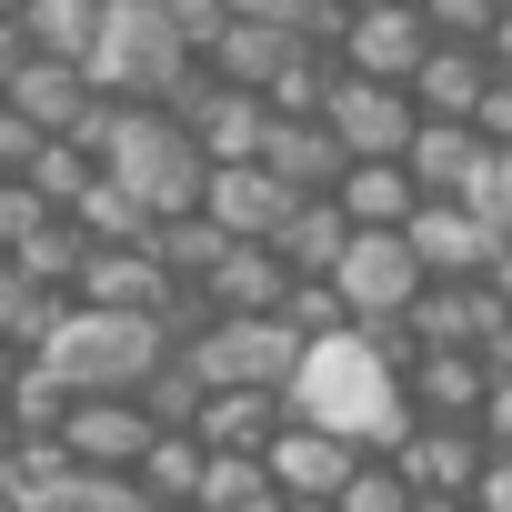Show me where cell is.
<instances>
[{"mask_svg": "<svg viewBox=\"0 0 512 512\" xmlns=\"http://www.w3.org/2000/svg\"><path fill=\"white\" fill-rule=\"evenodd\" d=\"M282 412L302 422V432H332V442H352V452H392L402 432H412V412H402V382L342 332V342H312L302 352V372H292V392H282Z\"/></svg>", "mask_w": 512, "mask_h": 512, "instance_id": "obj_1", "label": "cell"}, {"mask_svg": "<svg viewBox=\"0 0 512 512\" xmlns=\"http://www.w3.org/2000/svg\"><path fill=\"white\" fill-rule=\"evenodd\" d=\"M81 151L101 161V181H111V191H131V201L151 211V231L201 211V181H211V161H201V141H191L171 111H101Z\"/></svg>", "mask_w": 512, "mask_h": 512, "instance_id": "obj_2", "label": "cell"}, {"mask_svg": "<svg viewBox=\"0 0 512 512\" xmlns=\"http://www.w3.org/2000/svg\"><path fill=\"white\" fill-rule=\"evenodd\" d=\"M201 61H181L171 21H161V0H111V21H101V51L81 61V81L111 101V111H161Z\"/></svg>", "mask_w": 512, "mask_h": 512, "instance_id": "obj_3", "label": "cell"}, {"mask_svg": "<svg viewBox=\"0 0 512 512\" xmlns=\"http://www.w3.org/2000/svg\"><path fill=\"white\" fill-rule=\"evenodd\" d=\"M41 362L81 392V402H131L161 362H171V342H161V322H121V312H61V332L41 342Z\"/></svg>", "mask_w": 512, "mask_h": 512, "instance_id": "obj_4", "label": "cell"}, {"mask_svg": "<svg viewBox=\"0 0 512 512\" xmlns=\"http://www.w3.org/2000/svg\"><path fill=\"white\" fill-rule=\"evenodd\" d=\"M191 372H201V392H292V372H302V342L282 332V322H211L191 352H181Z\"/></svg>", "mask_w": 512, "mask_h": 512, "instance_id": "obj_5", "label": "cell"}, {"mask_svg": "<svg viewBox=\"0 0 512 512\" xmlns=\"http://www.w3.org/2000/svg\"><path fill=\"white\" fill-rule=\"evenodd\" d=\"M432 31H422V0H352V31H342V71L352 81H382V91H412Z\"/></svg>", "mask_w": 512, "mask_h": 512, "instance_id": "obj_6", "label": "cell"}, {"mask_svg": "<svg viewBox=\"0 0 512 512\" xmlns=\"http://www.w3.org/2000/svg\"><path fill=\"white\" fill-rule=\"evenodd\" d=\"M322 131L342 141V161H402L412 151V131H422V111H412V91H382V81H332V101H322Z\"/></svg>", "mask_w": 512, "mask_h": 512, "instance_id": "obj_7", "label": "cell"}, {"mask_svg": "<svg viewBox=\"0 0 512 512\" xmlns=\"http://www.w3.org/2000/svg\"><path fill=\"white\" fill-rule=\"evenodd\" d=\"M332 292H342L352 332H372V322H402V312H412V292H422L412 251H402V231H352V251H342Z\"/></svg>", "mask_w": 512, "mask_h": 512, "instance_id": "obj_8", "label": "cell"}, {"mask_svg": "<svg viewBox=\"0 0 512 512\" xmlns=\"http://www.w3.org/2000/svg\"><path fill=\"white\" fill-rule=\"evenodd\" d=\"M402 251H412V272H422V282H482L502 241H492L462 201H422V211L402 221Z\"/></svg>", "mask_w": 512, "mask_h": 512, "instance_id": "obj_9", "label": "cell"}, {"mask_svg": "<svg viewBox=\"0 0 512 512\" xmlns=\"http://www.w3.org/2000/svg\"><path fill=\"white\" fill-rule=\"evenodd\" d=\"M382 462L402 472V492H412V502H472V482H482V462H492V452H482L472 432H432V422H412Z\"/></svg>", "mask_w": 512, "mask_h": 512, "instance_id": "obj_10", "label": "cell"}, {"mask_svg": "<svg viewBox=\"0 0 512 512\" xmlns=\"http://www.w3.org/2000/svg\"><path fill=\"white\" fill-rule=\"evenodd\" d=\"M51 442H61L81 472H121V482H131V472H141V452H151L161 432L141 422V402H71V422H61Z\"/></svg>", "mask_w": 512, "mask_h": 512, "instance_id": "obj_11", "label": "cell"}, {"mask_svg": "<svg viewBox=\"0 0 512 512\" xmlns=\"http://www.w3.org/2000/svg\"><path fill=\"white\" fill-rule=\"evenodd\" d=\"M482 392H492V372H482L472 352H422V362L402 372V412L432 422V432H472Z\"/></svg>", "mask_w": 512, "mask_h": 512, "instance_id": "obj_12", "label": "cell"}, {"mask_svg": "<svg viewBox=\"0 0 512 512\" xmlns=\"http://www.w3.org/2000/svg\"><path fill=\"white\" fill-rule=\"evenodd\" d=\"M161 302H171V282H161V262H151V251H91V262H81V282H71V312L161 322Z\"/></svg>", "mask_w": 512, "mask_h": 512, "instance_id": "obj_13", "label": "cell"}, {"mask_svg": "<svg viewBox=\"0 0 512 512\" xmlns=\"http://www.w3.org/2000/svg\"><path fill=\"white\" fill-rule=\"evenodd\" d=\"M292 51H302V41H292L272 11H241V0H231V31H221V51H211L201 71H211L221 91H251V101H262V91L282 81V61H292Z\"/></svg>", "mask_w": 512, "mask_h": 512, "instance_id": "obj_14", "label": "cell"}, {"mask_svg": "<svg viewBox=\"0 0 512 512\" xmlns=\"http://www.w3.org/2000/svg\"><path fill=\"white\" fill-rule=\"evenodd\" d=\"M282 211H292V191H282L262 161H241V171H211V181H201V221H211L221 241H272Z\"/></svg>", "mask_w": 512, "mask_h": 512, "instance_id": "obj_15", "label": "cell"}, {"mask_svg": "<svg viewBox=\"0 0 512 512\" xmlns=\"http://www.w3.org/2000/svg\"><path fill=\"white\" fill-rule=\"evenodd\" d=\"M262 171H272L292 201H332L352 161H342V141H332L322 121H272V131H262Z\"/></svg>", "mask_w": 512, "mask_h": 512, "instance_id": "obj_16", "label": "cell"}, {"mask_svg": "<svg viewBox=\"0 0 512 512\" xmlns=\"http://www.w3.org/2000/svg\"><path fill=\"white\" fill-rule=\"evenodd\" d=\"M352 442H332V432H302V422H282V442L262 452V472H272V492L282 502H332L342 482H352Z\"/></svg>", "mask_w": 512, "mask_h": 512, "instance_id": "obj_17", "label": "cell"}, {"mask_svg": "<svg viewBox=\"0 0 512 512\" xmlns=\"http://www.w3.org/2000/svg\"><path fill=\"white\" fill-rule=\"evenodd\" d=\"M282 422H292V412H282L272 392H211L201 422H191V442H201L211 462H262V452L282 442Z\"/></svg>", "mask_w": 512, "mask_h": 512, "instance_id": "obj_18", "label": "cell"}, {"mask_svg": "<svg viewBox=\"0 0 512 512\" xmlns=\"http://www.w3.org/2000/svg\"><path fill=\"white\" fill-rule=\"evenodd\" d=\"M282 292H292V272L272 262L262 241H231V251H221V272L201 282V302H211L221 322H282Z\"/></svg>", "mask_w": 512, "mask_h": 512, "instance_id": "obj_19", "label": "cell"}, {"mask_svg": "<svg viewBox=\"0 0 512 512\" xmlns=\"http://www.w3.org/2000/svg\"><path fill=\"white\" fill-rule=\"evenodd\" d=\"M482 91H492V61H482V51H462V41H432V51H422V71H412V111H422V121H462V131H472Z\"/></svg>", "mask_w": 512, "mask_h": 512, "instance_id": "obj_20", "label": "cell"}, {"mask_svg": "<svg viewBox=\"0 0 512 512\" xmlns=\"http://www.w3.org/2000/svg\"><path fill=\"white\" fill-rule=\"evenodd\" d=\"M262 251H272L292 282H332V272H342V251H352V221H342L332 201H292V211H282V231H272Z\"/></svg>", "mask_w": 512, "mask_h": 512, "instance_id": "obj_21", "label": "cell"}, {"mask_svg": "<svg viewBox=\"0 0 512 512\" xmlns=\"http://www.w3.org/2000/svg\"><path fill=\"white\" fill-rule=\"evenodd\" d=\"M181 131L201 141V161H211V171H241V161H262V131H272V111L251 101V91H221V81H211V101H201Z\"/></svg>", "mask_w": 512, "mask_h": 512, "instance_id": "obj_22", "label": "cell"}, {"mask_svg": "<svg viewBox=\"0 0 512 512\" xmlns=\"http://www.w3.org/2000/svg\"><path fill=\"white\" fill-rule=\"evenodd\" d=\"M482 161H492V151H482L462 121H422V131H412V151H402V171H412V191H422V201H462Z\"/></svg>", "mask_w": 512, "mask_h": 512, "instance_id": "obj_23", "label": "cell"}, {"mask_svg": "<svg viewBox=\"0 0 512 512\" xmlns=\"http://www.w3.org/2000/svg\"><path fill=\"white\" fill-rule=\"evenodd\" d=\"M71 492H81V462L61 442H11L0 452V502L11 512H71Z\"/></svg>", "mask_w": 512, "mask_h": 512, "instance_id": "obj_24", "label": "cell"}, {"mask_svg": "<svg viewBox=\"0 0 512 512\" xmlns=\"http://www.w3.org/2000/svg\"><path fill=\"white\" fill-rule=\"evenodd\" d=\"M332 211H342L352 231H402V221L422 211V191H412V171H402V161H352V171H342V191H332Z\"/></svg>", "mask_w": 512, "mask_h": 512, "instance_id": "obj_25", "label": "cell"}, {"mask_svg": "<svg viewBox=\"0 0 512 512\" xmlns=\"http://www.w3.org/2000/svg\"><path fill=\"white\" fill-rule=\"evenodd\" d=\"M101 21H111V0H21V41L31 61H91L101 51Z\"/></svg>", "mask_w": 512, "mask_h": 512, "instance_id": "obj_26", "label": "cell"}, {"mask_svg": "<svg viewBox=\"0 0 512 512\" xmlns=\"http://www.w3.org/2000/svg\"><path fill=\"white\" fill-rule=\"evenodd\" d=\"M201 472H211V452H201L191 432H161V442L141 452V472H131V492H141L151 512H191V502H201Z\"/></svg>", "mask_w": 512, "mask_h": 512, "instance_id": "obj_27", "label": "cell"}, {"mask_svg": "<svg viewBox=\"0 0 512 512\" xmlns=\"http://www.w3.org/2000/svg\"><path fill=\"white\" fill-rule=\"evenodd\" d=\"M81 262H91V241L71 231V221H41L21 251H11V272L41 292V302H71V282H81Z\"/></svg>", "mask_w": 512, "mask_h": 512, "instance_id": "obj_28", "label": "cell"}, {"mask_svg": "<svg viewBox=\"0 0 512 512\" xmlns=\"http://www.w3.org/2000/svg\"><path fill=\"white\" fill-rule=\"evenodd\" d=\"M91 181H101V161H91L81 141H41V151L21 161V191H31V201H41L51 221H71V201H81Z\"/></svg>", "mask_w": 512, "mask_h": 512, "instance_id": "obj_29", "label": "cell"}, {"mask_svg": "<svg viewBox=\"0 0 512 512\" xmlns=\"http://www.w3.org/2000/svg\"><path fill=\"white\" fill-rule=\"evenodd\" d=\"M71 231H81L91 251H151V211H141L131 191H111V181H91V191L71 201Z\"/></svg>", "mask_w": 512, "mask_h": 512, "instance_id": "obj_30", "label": "cell"}, {"mask_svg": "<svg viewBox=\"0 0 512 512\" xmlns=\"http://www.w3.org/2000/svg\"><path fill=\"white\" fill-rule=\"evenodd\" d=\"M131 402H141V422H151V432H191L211 392H201V372H191V362L171 352V362H161V372H151V382H141Z\"/></svg>", "mask_w": 512, "mask_h": 512, "instance_id": "obj_31", "label": "cell"}, {"mask_svg": "<svg viewBox=\"0 0 512 512\" xmlns=\"http://www.w3.org/2000/svg\"><path fill=\"white\" fill-rule=\"evenodd\" d=\"M191 512H282V492H272V472H262V462H211Z\"/></svg>", "mask_w": 512, "mask_h": 512, "instance_id": "obj_32", "label": "cell"}, {"mask_svg": "<svg viewBox=\"0 0 512 512\" xmlns=\"http://www.w3.org/2000/svg\"><path fill=\"white\" fill-rule=\"evenodd\" d=\"M332 512H412V492H402V472H392L382 452H362V462H352V482L332 492Z\"/></svg>", "mask_w": 512, "mask_h": 512, "instance_id": "obj_33", "label": "cell"}, {"mask_svg": "<svg viewBox=\"0 0 512 512\" xmlns=\"http://www.w3.org/2000/svg\"><path fill=\"white\" fill-rule=\"evenodd\" d=\"M462 211H472V221H482V231H492V241L512 251V151H492V161L472 171V191H462Z\"/></svg>", "mask_w": 512, "mask_h": 512, "instance_id": "obj_34", "label": "cell"}, {"mask_svg": "<svg viewBox=\"0 0 512 512\" xmlns=\"http://www.w3.org/2000/svg\"><path fill=\"white\" fill-rule=\"evenodd\" d=\"M161 21H171L181 61H211V51H221V31H231V0H161Z\"/></svg>", "mask_w": 512, "mask_h": 512, "instance_id": "obj_35", "label": "cell"}, {"mask_svg": "<svg viewBox=\"0 0 512 512\" xmlns=\"http://www.w3.org/2000/svg\"><path fill=\"white\" fill-rule=\"evenodd\" d=\"M41 221H51V211H41V201H31L21 181H0V262H11V251H21V241H31Z\"/></svg>", "mask_w": 512, "mask_h": 512, "instance_id": "obj_36", "label": "cell"}, {"mask_svg": "<svg viewBox=\"0 0 512 512\" xmlns=\"http://www.w3.org/2000/svg\"><path fill=\"white\" fill-rule=\"evenodd\" d=\"M71 512H151L121 472H81V492H71Z\"/></svg>", "mask_w": 512, "mask_h": 512, "instance_id": "obj_37", "label": "cell"}, {"mask_svg": "<svg viewBox=\"0 0 512 512\" xmlns=\"http://www.w3.org/2000/svg\"><path fill=\"white\" fill-rule=\"evenodd\" d=\"M472 141L482 151H512V81L492 71V91H482V111H472Z\"/></svg>", "mask_w": 512, "mask_h": 512, "instance_id": "obj_38", "label": "cell"}, {"mask_svg": "<svg viewBox=\"0 0 512 512\" xmlns=\"http://www.w3.org/2000/svg\"><path fill=\"white\" fill-rule=\"evenodd\" d=\"M462 512H512V462H502V452L482 462V482H472V502H462Z\"/></svg>", "mask_w": 512, "mask_h": 512, "instance_id": "obj_39", "label": "cell"}, {"mask_svg": "<svg viewBox=\"0 0 512 512\" xmlns=\"http://www.w3.org/2000/svg\"><path fill=\"white\" fill-rule=\"evenodd\" d=\"M31 151H41V141L21 131V111H11V101H0V181H21V161H31Z\"/></svg>", "mask_w": 512, "mask_h": 512, "instance_id": "obj_40", "label": "cell"}, {"mask_svg": "<svg viewBox=\"0 0 512 512\" xmlns=\"http://www.w3.org/2000/svg\"><path fill=\"white\" fill-rule=\"evenodd\" d=\"M482 61L512 81V0H502V11H492V41H482Z\"/></svg>", "mask_w": 512, "mask_h": 512, "instance_id": "obj_41", "label": "cell"}, {"mask_svg": "<svg viewBox=\"0 0 512 512\" xmlns=\"http://www.w3.org/2000/svg\"><path fill=\"white\" fill-rule=\"evenodd\" d=\"M21 362H31L21 342H0V392H11V382H21Z\"/></svg>", "mask_w": 512, "mask_h": 512, "instance_id": "obj_42", "label": "cell"}, {"mask_svg": "<svg viewBox=\"0 0 512 512\" xmlns=\"http://www.w3.org/2000/svg\"><path fill=\"white\" fill-rule=\"evenodd\" d=\"M282 512H332V502H282Z\"/></svg>", "mask_w": 512, "mask_h": 512, "instance_id": "obj_43", "label": "cell"}, {"mask_svg": "<svg viewBox=\"0 0 512 512\" xmlns=\"http://www.w3.org/2000/svg\"><path fill=\"white\" fill-rule=\"evenodd\" d=\"M412 512H462V502H412Z\"/></svg>", "mask_w": 512, "mask_h": 512, "instance_id": "obj_44", "label": "cell"}, {"mask_svg": "<svg viewBox=\"0 0 512 512\" xmlns=\"http://www.w3.org/2000/svg\"><path fill=\"white\" fill-rule=\"evenodd\" d=\"M0 452H11V422H0Z\"/></svg>", "mask_w": 512, "mask_h": 512, "instance_id": "obj_45", "label": "cell"}]
</instances>
